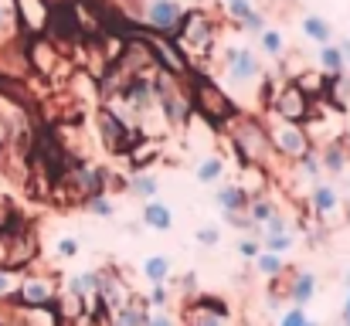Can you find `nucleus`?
<instances>
[{
    "mask_svg": "<svg viewBox=\"0 0 350 326\" xmlns=\"http://www.w3.org/2000/svg\"><path fill=\"white\" fill-rule=\"evenodd\" d=\"M14 7H17V17L31 31H41L48 24V3L44 0H14Z\"/></svg>",
    "mask_w": 350,
    "mask_h": 326,
    "instance_id": "obj_19",
    "label": "nucleus"
},
{
    "mask_svg": "<svg viewBox=\"0 0 350 326\" xmlns=\"http://www.w3.org/2000/svg\"><path fill=\"white\" fill-rule=\"evenodd\" d=\"M167 303H170V293H167V282H160V286H150V296H146V306H153V310H167Z\"/></svg>",
    "mask_w": 350,
    "mask_h": 326,
    "instance_id": "obj_39",
    "label": "nucleus"
},
{
    "mask_svg": "<svg viewBox=\"0 0 350 326\" xmlns=\"http://www.w3.org/2000/svg\"><path fill=\"white\" fill-rule=\"evenodd\" d=\"M55 252H58V258H75V255L82 252V245H79V238L62 234V238H58V245H55Z\"/></svg>",
    "mask_w": 350,
    "mask_h": 326,
    "instance_id": "obj_38",
    "label": "nucleus"
},
{
    "mask_svg": "<svg viewBox=\"0 0 350 326\" xmlns=\"http://www.w3.org/2000/svg\"><path fill=\"white\" fill-rule=\"evenodd\" d=\"M234 27H238V31H245V34H258V31L265 27V14H262V10L255 7V10H252L248 17H241V21H238Z\"/></svg>",
    "mask_w": 350,
    "mask_h": 326,
    "instance_id": "obj_36",
    "label": "nucleus"
},
{
    "mask_svg": "<svg viewBox=\"0 0 350 326\" xmlns=\"http://www.w3.org/2000/svg\"><path fill=\"white\" fill-rule=\"evenodd\" d=\"M252 262H255V272H258L262 279H282V275H286V255H275V252L262 248Z\"/></svg>",
    "mask_w": 350,
    "mask_h": 326,
    "instance_id": "obj_23",
    "label": "nucleus"
},
{
    "mask_svg": "<svg viewBox=\"0 0 350 326\" xmlns=\"http://www.w3.org/2000/svg\"><path fill=\"white\" fill-rule=\"evenodd\" d=\"M255 38H258L262 55H269V58H282V55H286V38H282V31H275V27H262Z\"/></svg>",
    "mask_w": 350,
    "mask_h": 326,
    "instance_id": "obj_28",
    "label": "nucleus"
},
{
    "mask_svg": "<svg viewBox=\"0 0 350 326\" xmlns=\"http://www.w3.org/2000/svg\"><path fill=\"white\" fill-rule=\"evenodd\" d=\"M187 326H225V316L211 313V310H201L198 303L187 310Z\"/></svg>",
    "mask_w": 350,
    "mask_h": 326,
    "instance_id": "obj_33",
    "label": "nucleus"
},
{
    "mask_svg": "<svg viewBox=\"0 0 350 326\" xmlns=\"http://www.w3.org/2000/svg\"><path fill=\"white\" fill-rule=\"evenodd\" d=\"M150 48H153V62H157V68H163V72H170V75H191L187 58L177 51V44H174L170 38L153 34V38H150Z\"/></svg>",
    "mask_w": 350,
    "mask_h": 326,
    "instance_id": "obj_12",
    "label": "nucleus"
},
{
    "mask_svg": "<svg viewBox=\"0 0 350 326\" xmlns=\"http://www.w3.org/2000/svg\"><path fill=\"white\" fill-rule=\"evenodd\" d=\"M113 65H116L126 79H133V75H146V72H157L150 38H136V34H133V38H126V41H122V48H119V55L113 58Z\"/></svg>",
    "mask_w": 350,
    "mask_h": 326,
    "instance_id": "obj_8",
    "label": "nucleus"
},
{
    "mask_svg": "<svg viewBox=\"0 0 350 326\" xmlns=\"http://www.w3.org/2000/svg\"><path fill=\"white\" fill-rule=\"evenodd\" d=\"M85 208H89V215H96V217H116V204H113L109 191L89 194V198H85Z\"/></svg>",
    "mask_w": 350,
    "mask_h": 326,
    "instance_id": "obj_31",
    "label": "nucleus"
},
{
    "mask_svg": "<svg viewBox=\"0 0 350 326\" xmlns=\"http://www.w3.org/2000/svg\"><path fill=\"white\" fill-rule=\"evenodd\" d=\"M337 48H340V55H344V65L350 68V38H344V41H337Z\"/></svg>",
    "mask_w": 350,
    "mask_h": 326,
    "instance_id": "obj_44",
    "label": "nucleus"
},
{
    "mask_svg": "<svg viewBox=\"0 0 350 326\" xmlns=\"http://www.w3.org/2000/svg\"><path fill=\"white\" fill-rule=\"evenodd\" d=\"M68 293H72L75 299L96 296V293H99V272H96V269H85V272L72 275V279H68Z\"/></svg>",
    "mask_w": 350,
    "mask_h": 326,
    "instance_id": "obj_26",
    "label": "nucleus"
},
{
    "mask_svg": "<svg viewBox=\"0 0 350 326\" xmlns=\"http://www.w3.org/2000/svg\"><path fill=\"white\" fill-rule=\"evenodd\" d=\"M299 27H303V38L313 41V44H330V41H334V24H330L327 17L313 14V10L299 17Z\"/></svg>",
    "mask_w": 350,
    "mask_h": 326,
    "instance_id": "obj_17",
    "label": "nucleus"
},
{
    "mask_svg": "<svg viewBox=\"0 0 350 326\" xmlns=\"http://www.w3.org/2000/svg\"><path fill=\"white\" fill-rule=\"evenodd\" d=\"M279 326H320V323L306 316V306H289V310L279 316Z\"/></svg>",
    "mask_w": 350,
    "mask_h": 326,
    "instance_id": "obj_35",
    "label": "nucleus"
},
{
    "mask_svg": "<svg viewBox=\"0 0 350 326\" xmlns=\"http://www.w3.org/2000/svg\"><path fill=\"white\" fill-rule=\"evenodd\" d=\"M221 75L228 89H255L265 75L258 51H252L248 44H228L221 55Z\"/></svg>",
    "mask_w": 350,
    "mask_h": 326,
    "instance_id": "obj_4",
    "label": "nucleus"
},
{
    "mask_svg": "<svg viewBox=\"0 0 350 326\" xmlns=\"http://www.w3.org/2000/svg\"><path fill=\"white\" fill-rule=\"evenodd\" d=\"M218 241H221V231H218V228H198V245L215 248Z\"/></svg>",
    "mask_w": 350,
    "mask_h": 326,
    "instance_id": "obj_41",
    "label": "nucleus"
},
{
    "mask_svg": "<svg viewBox=\"0 0 350 326\" xmlns=\"http://www.w3.org/2000/svg\"><path fill=\"white\" fill-rule=\"evenodd\" d=\"M320 163H323V174L344 177V174L350 170V150H347V143H340V139H330V143L320 150Z\"/></svg>",
    "mask_w": 350,
    "mask_h": 326,
    "instance_id": "obj_15",
    "label": "nucleus"
},
{
    "mask_svg": "<svg viewBox=\"0 0 350 326\" xmlns=\"http://www.w3.org/2000/svg\"><path fill=\"white\" fill-rule=\"evenodd\" d=\"M27 68H34L41 79H55V75H68V62L62 58V51L55 48V41L48 38H34L27 48Z\"/></svg>",
    "mask_w": 350,
    "mask_h": 326,
    "instance_id": "obj_9",
    "label": "nucleus"
},
{
    "mask_svg": "<svg viewBox=\"0 0 350 326\" xmlns=\"http://www.w3.org/2000/svg\"><path fill=\"white\" fill-rule=\"evenodd\" d=\"M252 10H255V3H252V0H232V3H225V14H228V21H232V24H238L241 17H248Z\"/></svg>",
    "mask_w": 350,
    "mask_h": 326,
    "instance_id": "obj_37",
    "label": "nucleus"
},
{
    "mask_svg": "<svg viewBox=\"0 0 350 326\" xmlns=\"http://www.w3.org/2000/svg\"><path fill=\"white\" fill-rule=\"evenodd\" d=\"M187 7L180 0H139V21L143 27L163 34V38H174L177 24L184 21Z\"/></svg>",
    "mask_w": 350,
    "mask_h": 326,
    "instance_id": "obj_7",
    "label": "nucleus"
},
{
    "mask_svg": "<svg viewBox=\"0 0 350 326\" xmlns=\"http://www.w3.org/2000/svg\"><path fill=\"white\" fill-rule=\"evenodd\" d=\"M310 211L320 217V221H334V217L344 211V198H340V191H337L334 184H327V180L310 184Z\"/></svg>",
    "mask_w": 350,
    "mask_h": 326,
    "instance_id": "obj_11",
    "label": "nucleus"
},
{
    "mask_svg": "<svg viewBox=\"0 0 350 326\" xmlns=\"http://www.w3.org/2000/svg\"><path fill=\"white\" fill-rule=\"evenodd\" d=\"M306 96H323V85H327V72H303V75H296L293 79Z\"/></svg>",
    "mask_w": 350,
    "mask_h": 326,
    "instance_id": "obj_32",
    "label": "nucleus"
},
{
    "mask_svg": "<svg viewBox=\"0 0 350 326\" xmlns=\"http://www.w3.org/2000/svg\"><path fill=\"white\" fill-rule=\"evenodd\" d=\"M225 157L221 153H208V157H201L198 160V167H194V177H198V184H218L221 177H225Z\"/></svg>",
    "mask_w": 350,
    "mask_h": 326,
    "instance_id": "obj_21",
    "label": "nucleus"
},
{
    "mask_svg": "<svg viewBox=\"0 0 350 326\" xmlns=\"http://www.w3.org/2000/svg\"><path fill=\"white\" fill-rule=\"evenodd\" d=\"M17 7L14 0H0V38H10V31L17 27Z\"/></svg>",
    "mask_w": 350,
    "mask_h": 326,
    "instance_id": "obj_34",
    "label": "nucleus"
},
{
    "mask_svg": "<svg viewBox=\"0 0 350 326\" xmlns=\"http://www.w3.org/2000/svg\"><path fill=\"white\" fill-rule=\"evenodd\" d=\"M293 163H299V177L303 180H310V184H317L320 177H323V163H320V150L317 146H310L299 160H293Z\"/></svg>",
    "mask_w": 350,
    "mask_h": 326,
    "instance_id": "obj_29",
    "label": "nucleus"
},
{
    "mask_svg": "<svg viewBox=\"0 0 350 326\" xmlns=\"http://www.w3.org/2000/svg\"><path fill=\"white\" fill-rule=\"evenodd\" d=\"M313 296H317V275L306 269L293 272L286 282V299H293V306H306V303H313Z\"/></svg>",
    "mask_w": 350,
    "mask_h": 326,
    "instance_id": "obj_14",
    "label": "nucleus"
},
{
    "mask_svg": "<svg viewBox=\"0 0 350 326\" xmlns=\"http://www.w3.org/2000/svg\"><path fill=\"white\" fill-rule=\"evenodd\" d=\"M344 286H347V289H350V272H347V275H344Z\"/></svg>",
    "mask_w": 350,
    "mask_h": 326,
    "instance_id": "obj_46",
    "label": "nucleus"
},
{
    "mask_svg": "<svg viewBox=\"0 0 350 326\" xmlns=\"http://www.w3.org/2000/svg\"><path fill=\"white\" fill-rule=\"evenodd\" d=\"M14 293H17L14 272H10V269H0V299H3V296H14Z\"/></svg>",
    "mask_w": 350,
    "mask_h": 326,
    "instance_id": "obj_42",
    "label": "nucleus"
},
{
    "mask_svg": "<svg viewBox=\"0 0 350 326\" xmlns=\"http://www.w3.org/2000/svg\"><path fill=\"white\" fill-rule=\"evenodd\" d=\"M215 204H218V211L221 215H234V211H245V204H248V191L234 180V184H225L218 194H215Z\"/></svg>",
    "mask_w": 350,
    "mask_h": 326,
    "instance_id": "obj_18",
    "label": "nucleus"
},
{
    "mask_svg": "<svg viewBox=\"0 0 350 326\" xmlns=\"http://www.w3.org/2000/svg\"><path fill=\"white\" fill-rule=\"evenodd\" d=\"M139 224H146L150 231H170L174 228V211H170V204H163V201H143V215H139Z\"/></svg>",
    "mask_w": 350,
    "mask_h": 326,
    "instance_id": "obj_16",
    "label": "nucleus"
},
{
    "mask_svg": "<svg viewBox=\"0 0 350 326\" xmlns=\"http://www.w3.org/2000/svg\"><path fill=\"white\" fill-rule=\"evenodd\" d=\"M228 139H232L234 153L245 160V163H269L272 160V146H269V133H265V122L248 116V112H234L228 122H221Z\"/></svg>",
    "mask_w": 350,
    "mask_h": 326,
    "instance_id": "obj_2",
    "label": "nucleus"
},
{
    "mask_svg": "<svg viewBox=\"0 0 350 326\" xmlns=\"http://www.w3.org/2000/svg\"><path fill=\"white\" fill-rule=\"evenodd\" d=\"M146 326H177V320H174L170 313L157 310V313H150V316H146Z\"/></svg>",
    "mask_w": 350,
    "mask_h": 326,
    "instance_id": "obj_43",
    "label": "nucleus"
},
{
    "mask_svg": "<svg viewBox=\"0 0 350 326\" xmlns=\"http://www.w3.org/2000/svg\"><path fill=\"white\" fill-rule=\"evenodd\" d=\"M215 38H218L215 17H211L208 10H187L170 41L177 44V51L187 58V65H191V72H194V68L204 62V55H211Z\"/></svg>",
    "mask_w": 350,
    "mask_h": 326,
    "instance_id": "obj_1",
    "label": "nucleus"
},
{
    "mask_svg": "<svg viewBox=\"0 0 350 326\" xmlns=\"http://www.w3.org/2000/svg\"><path fill=\"white\" fill-rule=\"evenodd\" d=\"M344 316H350V289H347V299H344Z\"/></svg>",
    "mask_w": 350,
    "mask_h": 326,
    "instance_id": "obj_45",
    "label": "nucleus"
},
{
    "mask_svg": "<svg viewBox=\"0 0 350 326\" xmlns=\"http://www.w3.org/2000/svg\"><path fill=\"white\" fill-rule=\"evenodd\" d=\"M218 3H221V7H225V3H232V0H218Z\"/></svg>",
    "mask_w": 350,
    "mask_h": 326,
    "instance_id": "obj_48",
    "label": "nucleus"
},
{
    "mask_svg": "<svg viewBox=\"0 0 350 326\" xmlns=\"http://www.w3.org/2000/svg\"><path fill=\"white\" fill-rule=\"evenodd\" d=\"M317 68H320V72H327V75H340V72H347V65H344V55H340L337 41H330V44H320Z\"/></svg>",
    "mask_w": 350,
    "mask_h": 326,
    "instance_id": "obj_25",
    "label": "nucleus"
},
{
    "mask_svg": "<svg viewBox=\"0 0 350 326\" xmlns=\"http://www.w3.org/2000/svg\"><path fill=\"white\" fill-rule=\"evenodd\" d=\"M17 299L27 306V310H48L58 296H55V282L51 279H41V275H34V279H24L21 286H17Z\"/></svg>",
    "mask_w": 350,
    "mask_h": 326,
    "instance_id": "obj_13",
    "label": "nucleus"
},
{
    "mask_svg": "<svg viewBox=\"0 0 350 326\" xmlns=\"http://www.w3.org/2000/svg\"><path fill=\"white\" fill-rule=\"evenodd\" d=\"M96 133H99V143H103L109 153H116V157H126L129 146L143 136L139 129L126 126L116 112H109L106 106H99V112H96Z\"/></svg>",
    "mask_w": 350,
    "mask_h": 326,
    "instance_id": "obj_6",
    "label": "nucleus"
},
{
    "mask_svg": "<svg viewBox=\"0 0 350 326\" xmlns=\"http://www.w3.org/2000/svg\"><path fill=\"white\" fill-rule=\"evenodd\" d=\"M344 326H350V316H344Z\"/></svg>",
    "mask_w": 350,
    "mask_h": 326,
    "instance_id": "obj_47",
    "label": "nucleus"
},
{
    "mask_svg": "<svg viewBox=\"0 0 350 326\" xmlns=\"http://www.w3.org/2000/svg\"><path fill=\"white\" fill-rule=\"evenodd\" d=\"M258 241H262V248H269V252H275V255H286V252H293V245H296V231L286 228V231H275V234H262Z\"/></svg>",
    "mask_w": 350,
    "mask_h": 326,
    "instance_id": "obj_30",
    "label": "nucleus"
},
{
    "mask_svg": "<svg viewBox=\"0 0 350 326\" xmlns=\"http://www.w3.org/2000/svg\"><path fill=\"white\" fill-rule=\"evenodd\" d=\"M265 133H269L272 153L282 157V160H299V157L313 146V139H310V133H306V122H289V119H279L275 112H269Z\"/></svg>",
    "mask_w": 350,
    "mask_h": 326,
    "instance_id": "obj_5",
    "label": "nucleus"
},
{
    "mask_svg": "<svg viewBox=\"0 0 350 326\" xmlns=\"http://www.w3.org/2000/svg\"><path fill=\"white\" fill-rule=\"evenodd\" d=\"M245 215H248V221H252L255 228H262L269 217L279 215V204H275V201H269L265 194H252V198H248V204H245Z\"/></svg>",
    "mask_w": 350,
    "mask_h": 326,
    "instance_id": "obj_24",
    "label": "nucleus"
},
{
    "mask_svg": "<svg viewBox=\"0 0 350 326\" xmlns=\"http://www.w3.org/2000/svg\"><path fill=\"white\" fill-rule=\"evenodd\" d=\"M269 112H275L279 119H289V122H306V119H310V96H306L296 82H286V85H279V92L272 96Z\"/></svg>",
    "mask_w": 350,
    "mask_h": 326,
    "instance_id": "obj_10",
    "label": "nucleus"
},
{
    "mask_svg": "<svg viewBox=\"0 0 350 326\" xmlns=\"http://www.w3.org/2000/svg\"><path fill=\"white\" fill-rule=\"evenodd\" d=\"M234 252H238L245 262H252V258L262 252V241H258L255 234H248V238H241V241H238V248H234Z\"/></svg>",
    "mask_w": 350,
    "mask_h": 326,
    "instance_id": "obj_40",
    "label": "nucleus"
},
{
    "mask_svg": "<svg viewBox=\"0 0 350 326\" xmlns=\"http://www.w3.org/2000/svg\"><path fill=\"white\" fill-rule=\"evenodd\" d=\"M146 316H150L146 303L126 299L122 306H116V310H113V323H109V326H146Z\"/></svg>",
    "mask_w": 350,
    "mask_h": 326,
    "instance_id": "obj_20",
    "label": "nucleus"
},
{
    "mask_svg": "<svg viewBox=\"0 0 350 326\" xmlns=\"http://www.w3.org/2000/svg\"><path fill=\"white\" fill-rule=\"evenodd\" d=\"M170 258L167 255H150V258H143V279L150 282V286H160V282H167L170 279Z\"/></svg>",
    "mask_w": 350,
    "mask_h": 326,
    "instance_id": "obj_27",
    "label": "nucleus"
},
{
    "mask_svg": "<svg viewBox=\"0 0 350 326\" xmlns=\"http://www.w3.org/2000/svg\"><path fill=\"white\" fill-rule=\"evenodd\" d=\"M126 187H129V194H133V198H139V201H153V198L160 194V177H157V174L139 170V174H133V177L126 180Z\"/></svg>",
    "mask_w": 350,
    "mask_h": 326,
    "instance_id": "obj_22",
    "label": "nucleus"
},
{
    "mask_svg": "<svg viewBox=\"0 0 350 326\" xmlns=\"http://www.w3.org/2000/svg\"><path fill=\"white\" fill-rule=\"evenodd\" d=\"M191 106L201 119L211 122H228L234 116V99L228 96V89L211 82L204 72H191Z\"/></svg>",
    "mask_w": 350,
    "mask_h": 326,
    "instance_id": "obj_3",
    "label": "nucleus"
}]
</instances>
